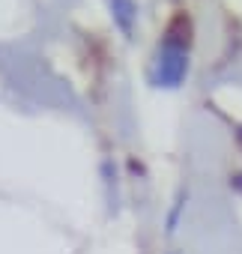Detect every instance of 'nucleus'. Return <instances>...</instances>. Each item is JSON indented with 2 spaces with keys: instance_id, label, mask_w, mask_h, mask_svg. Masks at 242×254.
<instances>
[{
  "instance_id": "1",
  "label": "nucleus",
  "mask_w": 242,
  "mask_h": 254,
  "mask_svg": "<svg viewBox=\"0 0 242 254\" xmlns=\"http://www.w3.org/2000/svg\"><path fill=\"white\" fill-rule=\"evenodd\" d=\"M185 69H188L185 45L177 39H168L153 63V81H156V87H177L185 78Z\"/></svg>"
}]
</instances>
